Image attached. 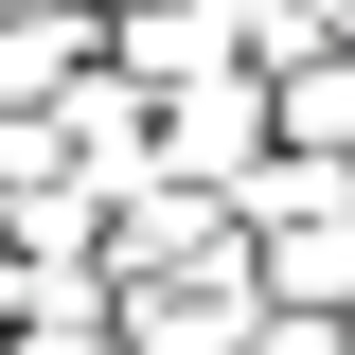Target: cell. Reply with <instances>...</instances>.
<instances>
[{
  "instance_id": "6da1fadb",
  "label": "cell",
  "mask_w": 355,
  "mask_h": 355,
  "mask_svg": "<svg viewBox=\"0 0 355 355\" xmlns=\"http://www.w3.org/2000/svg\"><path fill=\"white\" fill-rule=\"evenodd\" d=\"M266 266H196V284H125V355H249Z\"/></svg>"
},
{
  "instance_id": "7a4b0ae2",
  "label": "cell",
  "mask_w": 355,
  "mask_h": 355,
  "mask_svg": "<svg viewBox=\"0 0 355 355\" xmlns=\"http://www.w3.org/2000/svg\"><path fill=\"white\" fill-rule=\"evenodd\" d=\"M107 53H125L142 89H196V71H231V53H249V0H125V18H107Z\"/></svg>"
},
{
  "instance_id": "3957f363",
  "label": "cell",
  "mask_w": 355,
  "mask_h": 355,
  "mask_svg": "<svg viewBox=\"0 0 355 355\" xmlns=\"http://www.w3.org/2000/svg\"><path fill=\"white\" fill-rule=\"evenodd\" d=\"M249 355H355V320H320V302H266V338Z\"/></svg>"
},
{
  "instance_id": "277c9868",
  "label": "cell",
  "mask_w": 355,
  "mask_h": 355,
  "mask_svg": "<svg viewBox=\"0 0 355 355\" xmlns=\"http://www.w3.org/2000/svg\"><path fill=\"white\" fill-rule=\"evenodd\" d=\"M0 355H18V320H0Z\"/></svg>"
},
{
  "instance_id": "5b68a950",
  "label": "cell",
  "mask_w": 355,
  "mask_h": 355,
  "mask_svg": "<svg viewBox=\"0 0 355 355\" xmlns=\"http://www.w3.org/2000/svg\"><path fill=\"white\" fill-rule=\"evenodd\" d=\"M107 18H125V0H107Z\"/></svg>"
}]
</instances>
